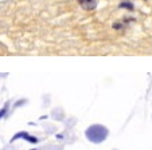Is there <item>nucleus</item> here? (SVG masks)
Here are the masks:
<instances>
[{"mask_svg": "<svg viewBox=\"0 0 152 150\" xmlns=\"http://www.w3.org/2000/svg\"><path fill=\"white\" fill-rule=\"evenodd\" d=\"M108 134H109L108 129L105 126H102V125H93V126L86 129L85 131L86 138L89 139L90 142H93V143L104 142L106 139V137H108Z\"/></svg>", "mask_w": 152, "mask_h": 150, "instance_id": "obj_1", "label": "nucleus"}, {"mask_svg": "<svg viewBox=\"0 0 152 150\" xmlns=\"http://www.w3.org/2000/svg\"><path fill=\"white\" fill-rule=\"evenodd\" d=\"M78 3L86 11H93L97 7V0H78Z\"/></svg>", "mask_w": 152, "mask_h": 150, "instance_id": "obj_2", "label": "nucleus"}, {"mask_svg": "<svg viewBox=\"0 0 152 150\" xmlns=\"http://www.w3.org/2000/svg\"><path fill=\"white\" fill-rule=\"evenodd\" d=\"M18 138H24V139H27L28 142H31V143H37V142H38V139L35 138V137L28 136L27 133H19V134H16V136L12 138V141H14V139H18Z\"/></svg>", "mask_w": 152, "mask_h": 150, "instance_id": "obj_3", "label": "nucleus"}, {"mask_svg": "<svg viewBox=\"0 0 152 150\" xmlns=\"http://www.w3.org/2000/svg\"><path fill=\"white\" fill-rule=\"evenodd\" d=\"M120 7H125V8H128V9H133V6H132V4H128V3H121Z\"/></svg>", "mask_w": 152, "mask_h": 150, "instance_id": "obj_4", "label": "nucleus"}]
</instances>
